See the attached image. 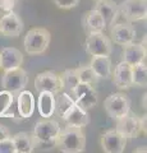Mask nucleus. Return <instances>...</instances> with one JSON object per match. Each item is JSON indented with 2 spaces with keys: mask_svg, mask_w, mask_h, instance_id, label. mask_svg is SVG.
<instances>
[{
  "mask_svg": "<svg viewBox=\"0 0 147 153\" xmlns=\"http://www.w3.org/2000/svg\"><path fill=\"white\" fill-rule=\"evenodd\" d=\"M100 144L106 153H122L127 146V138L120 134L116 129L107 130L100 137Z\"/></svg>",
  "mask_w": 147,
  "mask_h": 153,
  "instance_id": "obj_9",
  "label": "nucleus"
},
{
  "mask_svg": "<svg viewBox=\"0 0 147 153\" xmlns=\"http://www.w3.org/2000/svg\"><path fill=\"white\" fill-rule=\"evenodd\" d=\"M143 107L146 108V94H143Z\"/></svg>",
  "mask_w": 147,
  "mask_h": 153,
  "instance_id": "obj_34",
  "label": "nucleus"
},
{
  "mask_svg": "<svg viewBox=\"0 0 147 153\" xmlns=\"http://www.w3.org/2000/svg\"><path fill=\"white\" fill-rule=\"evenodd\" d=\"M60 119L67 125H70V126L84 128L90 124V115L87 114L86 110L81 108L75 102H73V105L67 110V112Z\"/></svg>",
  "mask_w": 147,
  "mask_h": 153,
  "instance_id": "obj_14",
  "label": "nucleus"
},
{
  "mask_svg": "<svg viewBox=\"0 0 147 153\" xmlns=\"http://www.w3.org/2000/svg\"><path fill=\"white\" fill-rule=\"evenodd\" d=\"M82 27L87 33L91 32H104L106 28L105 21L101 17V14L98 13L96 9H91L88 10L82 18Z\"/></svg>",
  "mask_w": 147,
  "mask_h": 153,
  "instance_id": "obj_19",
  "label": "nucleus"
},
{
  "mask_svg": "<svg viewBox=\"0 0 147 153\" xmlns=\"http://www.w3.org/2000/svg\"><path fill=\"white\" fill-rule=\"evenodd\" d=\"M86 51L91 56H110L113 52V44L104 32H91L84 41Z\"/></svg>",
  "mask_w": 147,
  "mask_h": 153,
  "instance_id": "obj_4",
  "label": "nucleus"
},
{
  "mask_svg": "<svg viewBox=\"0 0 147 153\" xmlns=\"http://www.w3.org/2000/svg\"><path fill=\"white\" fill-rule=\"evenodd\" d=\"M17 0H0V18L5 14L13 12Z\"/></svg>",
  "mask_w": 147,
  "mask_h": 153,
  "instance_id": "obj_29",
  "label": "nucleus"
},
{
  "mask_svg": "<svg viewBox=\"0 0 147 153\" xmlns=\"http://www.w3.org/2000/svg\"><path fill=\"white\" fill-rule=\"evenodd\" d=\"M122 59L132 66L138 63H143L146 61V45L131 42V44L123 46Z\"/></svg>",
  "mask_w": 147,
  "mask_h": 153,
  "instance_id": "obj_15",
  "label": "nucleus"
},
{
  "mask_svg": "<svg viewBox=\"0 0 147 153\" xmlns=\"http://www.w3.org/2000/svg\"><path fill=\"white\" fill-rule=\"evenodd\" d=\"M12 139L14 142V146H16L17 153H31L36 149L32 133H27V131L17 133L12 137Z\"/></svg>",
  "mask_w": 147,
  "mask_h": 153,
  "instance_id": "obj_22",
  "label": "nucleus"
},
{
  "mask_svg": "<svg viewBox=\"0 0 147 153\" xmlns=\"http://www.w3.org/2000/svg\"><path fill=\"white\" fill-rule=\"evenodd\" d=\"M61 130L60 124L55 119H42L39 120L32 130V135L35 139L36 148H41L44 151H49L56 146V139Z\"/></svg>",
  "mask_w": 147,
  "mask_h": 153,
  "instance_id": "obj_1",
  "label": "nucleus"
},
{
  "mask_svg": "<svg viewBox=\"0 0 147 153\" xmlns=\"http://www.w3.org/2000/svg\"><path fill=\"white\" fill-rule=\"evenodd\" d=\"M111 40L120 46H125L136 40V30L131 23H116L110 30Z\"/></svg>",
  "mask_w": 147,
  "mask_h": 153,
  "instance_id": "obj_12",
  "label": "nucleus"
},
{
  "mask_svg": "<svg viewBox=\"0 0 147 153\" xmlns=\"http://www.w3.org/2000/svg\"><path fill=\"white\" fill-rule=\"evenodd\" d=\"M97 101H98V96H97L96 89H95L93 87L90 91H87L86 93H83L82 96L74 98V102L77 103L81 108L86 110V111H88L90 108H92V107L96 106Z\"/></svg>",
  "mask_w": 147,
  "mask_h": 153,
  "instance_id": "obj_24",
  "label": "nucleus"
},
{
  "mask_svg": "<svg viewBox=\"0 0 147 153\" xmlns=\"http://www.w3.org/2000/svg\"><path fill=\"white\" fill-rule=\"evenodd\" d=\"M1 88L8 92H12L17 94L21 92L22 89H25L28 84V74L27 71L18 66L14 69L4 70V74L1 76Z\"/></svg>",
  "mask_w": 147,
  "mask_h": 153,
  "instance_id": "obj_5",
  "label": "nucleus"
},
{
  "mask_svg": "<svg viewBox=\"0 0 147 153\" xmlns=\"http://www.w3.org/2000/svg\"><path fill=\"white\" fill-rule=\"evenodd\" d=\"M90 66L92 68L98 79H109L111 76L113 66L109 56H92Z\"/></svg>",
  "mask_w": 147,
  "mask_h": 153,
  "instance_id": "obj_20",
  "label": "nucleus"
},
{
  "mask_svg": "<svg viewBox=\"0 0 147 153\" xmlns=\"http://www.w3.org/2000/svg\"><path fill=\"white\" fill-rule=\"evenodd\" d=\"M116 130L123 134L127 139L137 138L141 130V119L131 110L124 116L116 119Z\"/></svg>",
  "mask_w": 147,
  "mask_h": 153,
  "instance_id": "obj_8",
  "label": "nucleus"
},
{
  "mask_svg": "<svg viewBox=\"0 0 147 153\" xmlns=\"http://www.w3.org/2000/svg\"><path fill=\"white\" fill-rule=\"evenodd\" d=\"M37 108L39 114L44 119L53 117L54 110H55V94L51 92H40L39 101H37Z\"/></svg>",
  "mask_w": 147,
  "mask_h": 153,
  "instance_id": "obj_23",
  "label": "nucleus"
},
{
  "mask_svg": "<svg viewBox=\"0 0 147 153\" xmlns=\"http://www.w3.org/2000/svg\"><path fill=\"white\" fill-rule=\"evenodd\" d=\"M110 78L113 79V83L115 84V87H118L119 89H129L133 85V82H132V65L122 60L115 66Z\"/></svg>",
  "mask_w": 147,
  "mask_h": 153,
  "instance_id": "obj_13",
  "label": "nucleus"
},
{
  "mask_svg": "<svg viewBox=\"0 0 147 153\" xmlns=\"http://www.w3.org/2000/svg\"><path fill=\"white\" fill-rule=\"evenodd\" d=\"M35 88L37 92H51V93H59L61 92V80L60 75L54 73L51 70L39 73L35 78Z\"/></svg>",
  "mask_w": 147,
  "mask_h": 153,
  "instance_id": "obj_10",
  "label": "nucleus"
},
{
  "mask_svg": "<svg viewBox=\"0 0 147 153\" xmlns=\"http://www.w3.org/2000/svg\"><path fill=\"white\" fill-rule=\"evenodd\" d=\"M96 1H97V0H96Z\"/></svg>",
  "mask_w": 147,
  "mask_h": 153,
  "instance_id": "obj_35",
  "label": "nucleus"
},
{
  "mask_svg": "<svg viewBox=\"0 0 147 153\" xmlns=\"http://www.w3.org/2000/svg\"><path fill=\"white\" fill-rule=\"evenodd\" d=\"M59 9H72L79 4V0H53Z\"/></svg>",
  "mask_w": 147,
  "mask_h": 153,
  "instance_id": "obj_30",
  "label": "nucleus"
},
{
  "mask_svg": "<svg viewBox=\"0 0 147 153\" xmlns=\"http://www.w3.org/2000/svg\"><path fill=\"white\" fill-rule=\"evenodd\" d=\"M77 71V76L79 79V82H83V83H88L91 85H95L98 82V78L97 75L95 74V71L92 70V68L88 65H83V66H79V68L75 69Z\"/></svg>",
  "mask_w": 147,
  "mask_h": 153,
  "instance_id": "obj_26",
  "label": "nucleus"
},
{
  "mask_svg": "<svg viewBox=\"0 0 147 153\" xmlns=\"http://www.w3.org/2000/svg\"><path fill=\"white\" fill-rule=\"evenodd\" d=\"M35 97L32 92L22 89L17 93V111L22 119H30L35 111Z\"/></svg>",
  "mask_w": 147,
  "mask_h": 153,
  "instance_id": "obj_17",
  "label": "nucleus"
},
{
  "mask_svg": "<svg viewBox=\"0 0 147 153\" xmlns=\"http://www.w3.org/2000/svg\"><path fill=\"white\" fill-rule=\"evenodd\" d=\"M60 80H61V89L69 91V92L79 82L75 69H67L63 74H60Z\"/></svg>",
  "mask_w": 147,
  "mask_h": 153,
  "instance_id": "obj_27",
  "label": "nucleus"
},
{
  "mask_svg": "<svg viewBox=\"0 0 147 153\" xmlns=\"http://www.w3.org/2000/svg\"><path fill=\"white\" fill-rule=\"evenodd\" d=\"M0 96H5V105L0 111V117H9L13 119L16 123H19L22 117L17 111V97H14V93L3 89L0 92Z\"/></svg>",
  "mask_w": 147,
  "mask_h": 153,
  "instance_id": "obj_21",
  "label": "nucleus"
},
{
  "mask_svg": "<svg viewBox=\"0 0 147 153\" xmlns=\"http://www.w3.org/2000/svg\"><path fill=\"white\" fill-rule=\"evenodd\" d=\"M119 7V12L128 22H138L146 19L147 0H124Z\"/></svg>",
  "mask_w": 147,
  "mask_h": 153,
  "instance_id": "obj_7",
  "label": "nucleus"
},
{
  "mask_svg": "<svg viewBox=\"0 0 147 153\" xmlns=\"http://www.w3.org/2000/svg\"><path fill=\"white\" fill-rule=\"evenodd\" d=\"M141 130L142 133H146V115L145 116H141Z\"/></svg>",
  "mask_w": 147,
  "mask_h": 153,
  "instance_id": "obj_32",
  "label": "nucleus"
},
{
  "mask_svg": "<svg viewBox=\"0 0 147 153\" xmlns=\"http://www.w3.org/2000/svg\"><path fill=\"white\" fill-rule=\"evenodd\" d=\"M140 149H134V152H146V147H138Z\"/></svg>",
  "mask_w": 147,
  "mask_h": 153,
  "instance_id": "obj_33",
  "label": "nucleus"
},
{
  "mask_svg": "<svg viewBox=\"0 0 147 153\" xmlns=\"http://www.w3.org/2000/svg\"><path fill=\"white\" fill-rule=\"evenodd\" d=\"M55 147H58L59 151L64 153L83 152L86 149V135L82 128L67 125L64 129H61Z\"/></svg>",
  "mask_w": 147,
  "mask_h": 153,
  "instance_id": "obj_2",
  "label": "nucleus"
},
{
  "mask_svg": "<svg viewBox=\"0 0 147 153\" xmlns=\"http://www.w3.org/2000/svg\"><path fill=\"white\" fill-rule=\"evenodd\" d=\"M25 25L17 13L10 12L0 18V33L7 37H18L22 33Z\"/></svg>",
  "mask_w": 147,
  "mask_h": 153,
  "instance_id": "obj_11",
  "label": "nucleus"
},
{
  "mask_svg": "<svg viewBox=\"0 0 147 153\" xmlns=\"http://www.w3.org/2000/svg\"><path fill=\"white\" fill-rule=\"evenodd\" d=\"M93 9H96L101 14V17L105 21L106 27L114 25V22L116 21L118 13H119V7L113 0H97Z\"/></svg>",
  "mask_w": 147,
  "mask_h": 153,
  "instance_id": "obj_18",
  "label": "nucleus"
},
{
  "mask_svg": "<svg viewBox=\"0 0 147 153\" xmlns=\"http://www.w3.org/2000/svg\"><path fill=\"white\" fill-rule=\"evenodd\" d=\"M104 108L113 120H116L131 110V100L122 92L111 93L104 101Z\"/></svg>",
  "mask_w": 147,
  "mask_h": 153,
  "instance_id": "obj_6",
  "label": "nucleus"
},
{
  "mask_svg": "<svg viewBox=\"0 0 147 153\" xmlns=\"http://www.w3.org/2000/svg\"><path fill=\"white\" fill-rule=\"evenodd\" d=\"M10 131H9V129L5 126V125H1L0 124V140H4L7 139V138H10Z\"/></svg>",
  "mask_w": 147,
  "mask_h": 153,
  "instance_id": "obj_31",
  "label": "nucleus"
},
{
  "mask_svg": "<svg viewBox=\"0 0 147 153\" xmlns=\"http://www.w3.org/2000/svg\"><path fill=\"white\" fill-rule=\"evenodd\" d=\"M23 64L22 52L16 47H4L0 51V68L3 70H9L18 68Z\"/></svg>",
  "mask_w": 147,
  "mask_h": 153,
  "instance_id": "obj_16",
  "label": "nucleus"
},
{
  "mask_svg": "<svg viewBox=\"0 0 147 153\" xmlns=\"http://www.w3.org/2000/svg\"><path fill=\"white\" fill-rule=\"evenodd\" d=\"M0 153H17L12 137L7 138L4 140H0Z\"/></svg>",
  "mask_w": 147,
  "mask_h": 153,
  "instance_id": "obj_28",
  "label": "nucleus"
},
{
  "mask_svg": "<svg viewBox=\"0 0 147 153\" xmlns=\"http://www.w3.org/2000/svg\"><path fill=\"white\" fill-rule=\"evenodd\" d=\"M132 82L137 87H146L147 84V68L146 63H138L132 66Z\"/></svg>",
  "mask_w": 147,
  "mask_h": 153,
  "instance_id": "obj_25",
  "label": "nucleus"
},
{
  "mask_svg": "<svg viewBox=\"0 0 147 153\" xmlns=\"http://www.w3.org/2000/svg\"><path fill=\"white\" fill-rule=\"evenodd\" d=\"M51 40L50 32L46 28H32L30 30L23 40V46L27 54L40 55L49 47Z\"/></svg>",
  "mask_w": 147,
  "mask_h": 153,
  "instance_id": "obj_3",
  "label": "nucleus"
}]
</instances>
